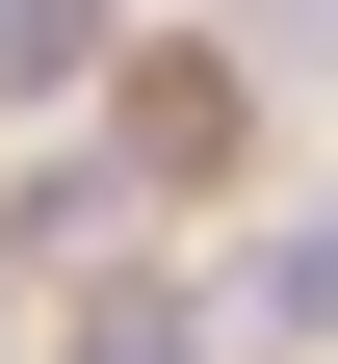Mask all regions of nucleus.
<instances>
[{"label": "nucleus", "instance_id": "2", "mask_svg": "<svg viewBox=\"0 0 338 364\" xmlns=\"http://www.w3.org/2000/svg\"><path fill=\"white\" fill-rule=\"evenodd\" d=\"M208 312H260V338H338V182H286V208H260V260H234Z\"/></svg>", "mask_w": 338, "mask_h": 364}, {"label": "nucleus", "instance_id": "4", "mask_svg": "<svg viewBox=\"0 0 338 364\" xmlns=\"http://www.w3.org/2000/svg\"><path fill=\"white\" fill-rule=\"evenodd\" d=\"M105 53V0H0V78H78Z\"/></svg>", "mask_w": 338, "mask_h": 364}, {"label": "nucleus", "instance_id": "3", "mask_svg": "<svg viewBox=\"0 0 338 364\" xmlns=\"http://www.w3.org/2000/svg\"><path fill=\"white\" fill-rule=\"evenodd\" d=\"M78 364H208V287H157V260H130V287H105V338H78Z\"/></svg>", "mask_w": 338, "mask_h": 364}, {"label": "nucleus", "instance_id": "1", "mask_svg": "<svg viewBox=\"0 0 338 364\" xmlns=\"http://www.w3.org/2000/svg\"><path fill=\"white\" fill-rule=\"evenodd\" d=\"M105 182H234V53H130V105H105Z\"/></svg>", "mask_w": 338, "mask_h": 364}]
</instances>
